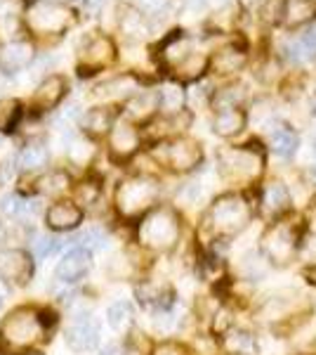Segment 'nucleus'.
Masks as SVG:
<instances>
[{
    "instance_id": "8",
    "label": "nucleus",
    "mask_w": 316,
    "mask_h": 355,
    "mask_svg": "<svg viewBox=\"0 0 316 355\" xmlns=\"http://www.w3.org/2000/svg\"><path fill=\"white\" fill-rule=\"evenodd\" d=\"M154 157H156L158 162H163L168 168L185 173V171H192L194 166L201 162V147L194 140L180 137V140H172V142L160 145L158 150L154 152Z\"/></svg>"
},
{
    "instance_id": "37",
    "label": "nucleus",
    "mask_w": 316,
    "mask_h": 355,
    "mask_svg": "<svg viewBox=\"0 0 316 355\" xmlns=\"http://www.w3.org/2000/svg\"><path fill=\"white\" fill-rule=\"evenodd\" d=\"M229 348H232L236 355H250L252 351H255V341H252L250 334L239 331V334H234L232 339H229Z\"/></svg>"
},
{
    "instance_id": "25",
    "label": "nucleus",
    "mask_w": 316,
    "mask_h": 355,
    "mask_svg": "<svg viewBox=\"0 0 316 355\" xmlns=\"http://www.w3.org/2000/svg\"><path fill=\"white\" fill-rule=\"evenodd\" d=\"M158 110V93H140L137 97H132L128 105V114L132 119H149L154 112Z\"/></svg>"
},
{
    "instance_id": "2",
    "label": "nucleus",
    "mask_w": 316,
    "mask_h": 355,
    "mask_svg": "<svg viewBox=\"0 0 316 355\" xmlns=\"http://www.w3.org/2000/svg\"><path fill=\"white\" fill-rule=\"evenodd\" d=\"M250 220V206L239 194H224L210 206L205 225L217 237H232L243 230Z\"/></svg>"
},
{
    "instance_id": "33",
    "label": "nucleus",
    "mask_w": 316,
    "mask_h": 355,
    "mask_svg": "<svg viewBox=\"0 0 316 355\" xmlns=\"http://www.w3.org/2000/svg\"><path fill=\"white\" fill-rule=\"evenodd\" d=\"M93 154H95L93 142H88L85 137H73V140L68 142V157H71V162L88 164L90 159H93Z\"/></svg>"
},
{
    "instance_id": "7",
    "label": "nucleus",
    "mask_w": 316,
    "mask_h": 355,
    "mask_svg": "<svg viewBox=\"0 0 316 355\" xmlns=\"http://www.w3.org/2000/svg\"><path fill=\"white\" fill-rule=\"evenodd\" d=\"M71 21V12L57 3H38L26 12V24L33 33H62Z\"/></svg>"
},
{
    "instance_id": "30",
    "label": "nucleus",
    "mask_w": 316,
    "mask_h": 355,
    "mask_svg": "<svg viewBox=\"0 0 316 355\" xmlns=\"http://www.w3.org/2000/svg\"><path fill=\"white\" fill-rule=\"evenodd\" d=\"M165 60H170L172 64H180L185 57H189V41L185 36H182L180 31L175 33V36L170 38L168 43H165Z\"/></svg>"
},
{
    "instance_id": "22",
    "label": "nucleus",
    "mask_w": 316,
    "mask_h": 355,
    "mask_svg": "<svg viewBox=\"0 0 316 355\" xmlns=\"http://www.w3.org/2000/svg\"><path fill=\"white\" fill-rule=\"evenodd\" d=\"M245 64V53L239 48H224L215 57H212V69L220 73H232L239 71Z\"/></svg>"
},
{
    "instance_id": "5",
    "label": "nucleus",
    "mask_w": 316,
    "mask_h": 355,
    "mask_svg": "<svg viewBox=\"0 0 316 355\" xmlns=\"http://www.w3.org/2000/svg\"><path fill=\"white\" fill-rule=\"evenodd\" d=\"M177 237H180V220L170 209H156L140 225V239L149 249L168 251L177 244Z\"/></svg>"
},
{
    "instance_id": "43",
    "label": "nucleus",
    "mask_w": 316,
    "mask_h": 355,
    "mask_svg": "<svg viewBox=\"0 0 316 355\" xmlns=\"http://www.w3.org/2000/svg\"><path fill=\"white\" fill-rule=\"evenodd\" d=\"M100 355H123V351H120L118 346H106Z\"/></svg>"
},
{
    "instance_id": "44",
    "label": "nucleus",
    "mask_w": 316,
    "mask_h": 355,
    "mask_svg": "<svg viewBox=\"0 0 316 355\" xmlns=\"http://www.w3.org/2000/svg\"><path fill=\"white\" fill-rule=\"evenodd\" d=\"M239 5H241L243 10H252V8L257 5V0H239Z\"/></svg>"
},
{
    "instance_id": "11",
    "label": "nucleus",
    "mask_w": 316,
    "mask_h": 355,
    "mask_svg": "<svg viewBox=\"0 0 316 355\" xmlns=\"http://www.w3.org/2000/svg\"><path fill=\"white\" fill-rule=\"evenodd\" d=\"M100 341V327L90 315H78L66 329V346L76 353L93 351Z\"/></svg>"
},
{
    "instance_id": "14",
    "label": "nucleus",
    "mask_w": 316,
    "mask_h": 355,
    "mask_svg": "<svg viewBox=\"0 0 316 355\" xmlns=\"http://www.w3.org/2000/svg\"><path fill=\"white\" fill-rule=\"evenodd\" d=\"M66 93V81L62 76H48L45 81H40V85L33 93V105L40 107V110H50L57 102L64 97Z\"/></svg>"
},
{
    "instance_id": "9",
    "label": "nucleus",
    "mask_w": 316,
    "mask_h": 355,
    "mask_svg": "<svg viewBox=\"0 0 316 355\" xmlns=\"http://www.w3.org/2000/svg\"><path fill=\"white\" fill-rule=\"evenodd\" d=\"M33 275V261L19 249H5L0 251V277L10 284H28Z\"/></svg>"
},
{
    "instance_id": "19",
    "label": "nucleus",
    "mask_w": 316,
    "mask_h": 355,
    "mask_svg": "<svg viewBox=\"0 0 316 355\" xmlns=\"http://www.w3.org/2000/svg\"><path fill=\"white\" fill-rule=\"evenodd\" d=\"M137 296H140L145 306H149L156 313L168 311L172 306V301H175L172 299V291L168 287H158V284H142V287L137 289Z\"/></svg>"
},
{
    "instance_id": "10",
    "label": "nucleus",
    "mask_w": 316,
    "mask_h": 355,
    "mask_svg": "<svg viewBox=\"0 0 316 355\" xmlns=\"http://www.w3.org/2000/svg\"><path fill=\"white\" fill-rule=\"evenodd\" d=\"M116 55V48L106 36H93L80 48V73H93L95 69L106 67Z\"/></svg>"
},
{
    "instance_id": "29",
    "label": "nucleus",
    "mask_w": 316,
    "mask_h": 355,
    "mask_svg": "<svg viewBox=\"0 0 316 355\" xmlns=\"http://www.w3.org/2000/svg\"><path fill=\"white\" fill-rule=\"evenodd\" d=\"M106 318L113 329H125L132 322V306L128 301H116L113 306H109Z\"/></svg>"
},
{
    "instance_id": "32",
    "label": "nucleus",
    "mask_w": 316,
    "mask_h": 355,
    "mask_svg": "<svg viewBox=\"0 0 316 355\" xmlns=\"http://www.w3.org/2000/svg\"><path fill=\"white\" fill-rule=\"evenodd\" d=\"M158 105L168 112H180L185 105V90L177 88V85H165L158 95Z\"/></svg>"
},
{
    "instance_id": "27",
    "label": "nucleus",
    "mask_w": 316,
    "mask_h": 355,
    "mask_svg": "<svg viewBox=\"0 0 316 355\" xmlns=\"http://www.w3.org/2000/svg\"><path fill=\"white\" fill-rule=\"evenodd\" d=\"M0 209H3L5 216H12V218H28V216L36 211V206L31 202H24V199L17 197V194H8V197H3V202H0Z\"/></svg>"
},
{
    "instance_id": "49",
    "label": "nucleus",
    "mask_w": 316,
    "mask_h": 355,
    "mask_svg": "<svg viewBox=\"0 0 316 355\" xmlns=\"http://www.w3.org/2000/svg\"><path fill=\"white\" fill-rule=\"evenodd\" d=\"M314 152H316V137H314Z\"/></svg>"
},
{
    "instance_id": "15",
    "label": "nucleus",
    "mask_w": 316,
    "mask_h": 355,
    "mask_svg": "<svg viewBox=\"0 0 316 355\" xmlns=\"http://www.w3.org/2000/svg\"><path fill=\"white\" fill-rule=\"evenodd\" d=\"M80 218H83V214L71 202H57L48 211V225L53 230H71V227L78 225Z\"/></svg>"
},
{
    "instance_id": "21",
    "label": "nucleus",
    "mask_w": 316,
    "mask_h": 355,
    "mask_svg": "<svg viewBox=\"0 0 316 355\" xmlns=\"http://www.w3.org/2000/svg\"><path fill=\"white\" fill-rule=\"evenodd\" d=\"M111 123H113V112L109 110V107H95V110H90L80 119V125L93 135L106 133V130L111 128Z\"/></svg>"
},
{
    "instance_id": "46",
    "label": "nucleus",
    "mask_w": 316,
    "mask_h": 355,
    "mask_svg": "<svg viewBox=\"0 0 316 355\" xmlns=\"http://www.w3.org/2000/svg\"><path fill=\"white\" fill-rule=\"evenodd\" d=\"M304 275H307V277H309V279H312V282L316 284V266H314V268H309V270H307V272H304Z\"/></svg>"
},
{
    "instance_id": "18",
    "label": "nucleus",
    "mask_w": 316,
    "mask_h": 355,
    "mask_svg": "<svg viewBox=\"0 0 316 355\" xmlns=\"http://www.w3.org/2000/svg\"><path fill=\"white\" fill-rule=\"evenodd\" d=\"M137 88V81L132 76H116L111 81H104L95 88L97 100H120V97H128L132 90Z\"/></svg>"
},
{
    "instance_id": "31",
    "label": "nucleus",
    "mask_w": 316,
    "mask_h": 355,
    "mask_svg": "<svg viewBox=\"0 0 316 355\" xmlns=\"http://www.w3.org/2000/svg\"><path fill=\"white\" fill-rule=\"evenodd\" d=\"M68 187V175L64 171H55V173H48L38 180V190L45 194H59Z\"/></svg>"
},
{
    "instance_id": "39",
    "label": "nucleus",
    "mask_w": 316,
    "mask_h": 355,
    "mask_svg": "<svg viewBox=\"0 0 316 355\" xmlns=\"http://www.w3.org/2000/svg\"><path fill=\"white\" fill-rule=\"evenodd\" d=\"M297 45H300V50H302V57L316 60V24L307 28V33H304L302 41Z\"/></svg>"
},
{
    "instance_id": "34",
    "label": "nucleus",
    "mask_w": 316,
    "mask_h": 355,
    "mask_svg": "<svg viewBox=\"0 0 316 355\" xmlns=\"http://www.w3.org/2000/svg\"><path fill=\"white\" fill-rule=\"evenodd\" d=\"M120 28H123L125 36H132V38H140L147 33V24L137 12L132 10H125V15H120Z\"/></svg>"
},
{
    "instance_id": "1",
    "label": "nucleus",
    "mask_w": 316,
    "mask_h": 355,
    "mask_svg": "<svg viewBox=\"0 0 316 355\" xmlns=\"http://www.w3.org/2000/svg\"><path fill=\"white\" fill-rule=\"evenodd\" d=\"M45 334V318L38 308L24 306L17 308L3 320L0 324V339L8 343L15 351H24L31 348L43 339Z\"/></svg>"
},
{
    "instance_id": "35",
    "label": "nucleus",
    "mask_w": 316,
    "mask_h": 355,
    "mask_svg": "<svg viewBox=\"0 0 316 355\" xmlns=\"http://www.w3.org/2000/svg\"><path fill=\"white\" fill-rule=\"evenodd\" d=\"M76 246H83V249H102V246L106 244V234L100 230V227H90V230L80 232L76 239Z\"/></svg>"
},
{
    "instance_id": "4",
    "label": "nucleus",
    "mask_w": 316,
    "mask_h": 355,
    "mask_svg": "<svg viewBox=\"0 0 316 355\" xmlns=\"http://www.w3.org/2000/svg\"><path fill=\"white\" fill-rule=\"evenodd\" d=\"M158 185L151 178H128L118 185L116 190V209L125 218H135V216L145 214V211L156 202Z\"/></svg>"
},
{
    "instance_id": "3",
    "label": "nucleus",
    "mask_w": 316,
    "mask_h": 355,
    "mask_svg": "<svg viewBox=\"0 0 316 355\" xmlns=\"http://www.w3.org/2000/svg\"><path fill=\"white\" fill-rule=\"evenodd\" d=\"M262 152L255 145L229 147L220 152V173L234 182H250L262 173Z\"/></svg>"
},
{
    "instance_id": "47",
    "label": "nucleus",
    "mask_w": 316,
    "mask_h": 355,
    "mask_svg": "<svg viewBox=\"0 0 316 355\" xmlns=\"http://www.w3.org/2000/svg\"><path fill=\"white\" fill-rule=\"evenodd\" d=\"M5 299V287H3V282H0V303H3Z\"/></svg>"
},
{
    "instance_id": "12",
    "label": "nucleus",
    "mask_w": 316,
    "mask_h": 355,
    "mask_svg": "<svg viewBox=\"0 0 316 355\" xmlns=\"http://www.w3.org/2000/svg\"><path fill=\"white\" fill-rule=\"evenodd\" d=\"M90 251L83 249V246H73L71 251L64 256V259L59 261V266H57V279L59 282H78L80 277H85L90 270Z\"/></svg>"
},
{
    "instance_id": "28",
    "label": "nucleus",
    "mask_w": 316,
    "mask_h": 355,
    "mask_svg": "<svg viewBox=\"0 0 316 355\" xmlns=\"http://www.w3.org/2000/svg\"><path fill=\"white\" fill-rule=\"evenodd\" d=\"M21 119V105L19 100H0V130H12Z\"/></svg>"
},
{
    "instance_id": "23",
    "label": "nucleus",
    "mask_w": 316,
    "mask_h": 355,
    "mask_svg": "<svg viewBox=\"0 0 316 355\" xmlns=\"http://www.w3.org/2000/svg\"><path fill=\"white\" fill-rule=\"evenodd\" d=\"M297 145H300V137H297L295 130L286 128V125H281V128H277L272 133V147L279 157L290 159L292 154L297 152Z\"/></svg>"
},
{
    "instance_id": "24",
    "label": "nucleus",
    "mask_w": 316,
    "mask_h": 355,
    "mask_svg": "<svg viewBox=\"0 0 316 355\" xmlns=\"http://www.w3.org/2000/svg\"><path fill=\"white\" fill-rule=\"evenodd\" d=\"M286 21H288L290 26H297V24H304V21H309L312 17L316 15V5L312 0H288L286 3Z\"/></svg>"
},
{
    "instance_id": "16",
    "label": "nucleus",
    "mask_w": 316,
    "mask_h": 355,
    "mask_svg": "<svg viewBox=\"0 0 316 355\" xmlns=\"http://www.w3.org/2000/svg\"><path fill=\"white\" fill-rule=\"evenodd\" d=\"M245 125V114L239 110V107H227V110H220L215 114V121H212V130L222 137L236 135L243 130Z\"/></svg>"
},
{
    "instance_id": "6",
    "label": "nucleus",
    "mask_w": 316,
    "mask_h": 355,
    "mask_svg": "<svg viewBox=\"0 0 316 355\" xmlns=\"http://www.w3.org/2000/svg\"><path fill=\"white\" fill-rule=\"evenodd\" d=\"M297 242H300V232L292 223H277L262 239V249L267 254V259L272 263H288L292 256H295Z\"/></svg>"
},
{
    "instance_id": "45",
    "label": "nucleus",
    "mask_w": 316,
    "mask_h": 355,
    "mask_svg": "<svg viewBox=\"0 0 316 355\" xmlns=\"http://www.w3.org/2000/svg\"><path fill=\"white\" fill-rule=\"evenodd\" d=\"M156 355H180V353H177L175 348H170V346H163Z\"/></svg>"
},
{
    "instance_id": "20",
    "label": "nucleus",
    "mask_w": 316,
    "mask_h": 355,
    "mask_svg": "<svg viewBox=\"0 0 316 355\" xmlns=\"http://www.w3.org/2000/svg\"><path fill=\"white\" fill-rule=\"evenodd\" d=\"M290 204V194L286 190V185L281 182H272V185L264 187L262 192V211L267 216H277L281 211H286Z\"/></svg>"
},
{
    "instance_id": "36",
    "label": "nucleus",
    "mask_w": 316,
    "mask_h": 355,
    "mask_svg": "<svg viewBox=\"0 0 316 355\" xmlns=\"http://www.w3.org/2000/svg\"><path fill=\"white\" fill-rule=\"evenodd\" d=\"M203 67H205V60L201 55H189L180 62V64H177V69L182 71V76H187V78L198 76V73L203 71Z\"/></svg>"
},
{
    "instance_id": "42",
    "label": "nucleus",
    "mask_w": 316,
    "mask_h": 355,
    "mask_svg": "<svg viewBox=\"0 0 316 355\" xmlns=\"http://www.w3.org/2000/svg\"><path fill=\"white\" fill-rule=\"evenodd\" d=\"M307 223H309V230L316 234V197L312 199V204L307 209Z\"/></svg>"
},
{
    "instance_id": "40",
    "label": "nucleus",
    "mask_w": 316,
    "mask_h": 355,
    "mask_svg": "<svg viewBox=\"0 0 316 355\" xmlns=\"http://www.w3.org/2000/svg\"><path fill=\"white\" fill-rule=\"evenodd\" d=\"M55 249H59V242L53 237H48V234H43V237H38L36 242H33V251H36L38 259H45V256L53 254Z\"/></svg>"
},
{
    "instance_id": "48",
    "label": "nucleus",
    "mask_w": 316,
    "mask_h": 355,
    "mask_svg": "<svg viewBox=\"0 0 316 355\" xmlns=\"http://www.w3.org/2000/svg\"><path fill=\"white\" fill-rule=\"evenodd\" d=\"M312 178H314V180H316V168L312 171Z\"/></svg>"
},
{
    "instance_id": "17",
    "label": "nucleus",
    "mask_w": 316,
    "mask_h": 355,
    "mask_svg": "<svg viewBox=\"0 0 316 355\" xmlns=\"http://www.w3.org/2000/svg\"><path fill=\"white\" fill-rule=\"evenodd\" d=\"M137 145H140V135L132 128L130 123H118L111 133V152L116 154L118 159H125L130 154H135Z\"/></svg>"
},
{
    "instance_id": "38",
    "label": "nucleus",
    "mask_w": 316,
    "mask_h": 355,
    "mask_svg": "<svg viewBox=\"0 0 316 355\" xmlns=\"http://www.w3.org/2000/svg\"><path fill=\"white\" fill-rule=\"evenodd\" d=\"M97 197H100V185H97L95 180H85V182H80V185H78L76 199H78L80 204L90 206V204L97 202Z\"/></svg>"
},
{
    "instance_id": "41",
    "label": "nucleus",
    "mask_w": 316,
    "mask_h": 355,
    "mask_svg": "<svg viewBox=\"0 0 316 355\" xmlns=\"http://www.w3.org/2000/svg\"><path fill=\"white\" fill-rule=\"evenodd\" d=\"M137 3H140V8L147 10V12H158V10L165 8L168 0H137Z\"/></svg>"
},
{
    "instance_id": "13",
    "label": "nucleus",
    "mask_w": 316,
    "mask_h": 355,
    "mask_svg": "<svg viewBox=\"0 0 316 355\" xmlns=\"http://www.w3.org/2000/svg\"><path fill=\"white\" fill-rule=\"evenodd\" d=\"M33 60V48L28 43H10L0 53V71L3 73H15L21 71L24 67L31 64Z\"/></svg>"
},
{
    "instance_id": "26",
    "label": "nucleus",
    "mask_w": 316,
    "mask_h": 355,
    "mask_svg": "<svg viewBox=\"0 0 316 355\" xmlns=\"http://www.w3.org/2000/svg\"><path fill=\"white\" fill-rule=\"evenodd\" d=\"M48 147L45 145H38V142H33V145H26L24 150L19 152V166L24 171H36L40 166L48 164Z\"/></svg>"
}]
</instances>
